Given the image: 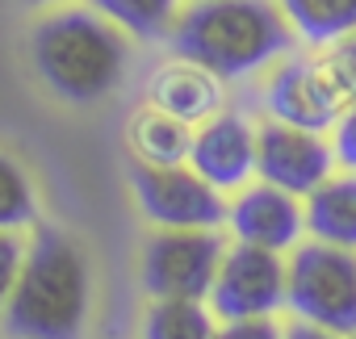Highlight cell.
<instances>
[{
    "label": "cell",
    "mask_w": 356,
    "mask_h": 339,
    "mask_svg": "<svg viewBox=\"0 0 356 339\" xmlns=\"http://www.w3.org/2000/svg\"><path fill=\"white\" fill-rule=\"evenodd\" d=\"M168 42L222 80H248L293 47V26L277 0H193Z\"/></svg>",
    "instance_id": "cell-1"
},
{
    "label": "cell",
    "mask_w": 356,
    "mask_h": 339,
    "mask_svg": "<svg viewBox=\"0 0 356 339\" xmlns=\"http://www.w3.org/2000/svg\"><path fill=\"white\" fill-rule=\"evenodd\" d=\"M92 310V272L84 251L55 226H38L26 243L22 276L5 301L9 339H80Z\"/></svg>",
    "instance_id": "cell-2"
},
{
    "label": "cell",
    "mask_w": 356,
    "mask_h": 339,
    "mask_svg": "<svg viewBox=\"0 0 356 339\" xmlns=\"http://www.w3.org/2000/svg\"><path fill=\"white\" fill-rule=\"evenodd\" d=\"M30 59L38 80L59 101L97 105L122 84L130 42L126 30L97 9H55L30 34Z\"/></svg>",
    "instance_id": "cell-3"
},
{
    "label": "cell",
    "mask_w": 356,
    "mask_h": 339,
    "mask_svg": "<svg viewBox=\"0 0 356 339\" xmlns=\"http://www.w3.org/2000/svg\"><path fill=\"white\" fill-rule=\"evenodd\" d=\"M285 306L327 331L356 339V251L335 243H298L289 256Z\"/></svg>",
    "instance_id": "cell-4"
},
{
    "label": "cell",
    "mask_w": 356,
    "mask_h": 339,
    "mask_svg": "<svg viewBox=\"0 0 356 339\" xmlns=\"http://www.w3.org/2000/svg\"><path fill=\"white\" fill-rule=\"evenodd\" d=\"M227 243L214 226H163L143 243L138 276L151 297H210Z\"/></svg>",
    "instance_id": "cell-5"
},
{
    "label": "cell",
    "mask_w": 356,
    "mask_h": 339,
    "mask_svg": "<svg viewBox=\"0 0 356 339\" xmlns=\"http://www.w3.org/2000/svg\"><path fill=\"white\" fill-rule=\"evenodd\" d=\"M130 185L143 218L155 226H222L231 214L222 189H214L189 163H138Z\"/></svg>",
    "instance_id": "cell-6"
},
{
    "label": "cell",
    "mask_w": 356,
    "mask_h": 339,
    "mask_svg": "<svg viewBox=\"0 0 356 339\" xmlns=\"http://www.w3.org/2000/svg\"><path fill=\"white\" fill-rule=\"evenodd\" d=\"M289 293V264L281 251L239 243L227 247L218 281L210 289V306L218 318H256V314H277Z\"/></svg>",
    "instance_id": "cell-7"
},
{
    "label": "cell",
    "mask_w": 356,
    "mask_h": 339,
    "mask_svg": "<svg viewBox=\"0 0 356 339\" xmlns=\"http://www.w3.org/2000/svg\"><path fill=\"white\" fill-rule=\"evenodd\" d=\"M335 167V147L318 130H302L289 122L268 117L256 130V176L293 193L310 197Z\"/></svg>",
    "instance_id": "cell-8"
},
{
    "label": "cell",
    "mask_w": 356,
    "mask_h": 339,
    "mask_svg": "<svg viewBox=\"0 0 356 339\" xmlns=\"http://www.w3.org/2000/svg\"><path fill=\"white\" fill-rule=\"evenodd\" d=\"M264 109L277 122L323 134L339 122V113L348 109V97H343L327 55L323 59H285L264 88Z\"/></svg>",
    "instance_id": "cell-9"
},
{
    "label": "cell",
    "mask_w": 356,
    "mask_h": 339,
    "mask_svg": "<svg viewBox=\"0 0 356 339\" xmlns=\"http://www.w3.org/2000/svg\"><path fill=\"white\" fill-rule=\"evenodd\" d=\"M189 167L214 185V189H243L256 172V130L243 113H214L193 130Z\"/></svg>",
    "instance_id": "cell-10"
},
{
    "label": "cell",
    "mask_w": 356,
    "mask_h": 339,
    "mask_svg": "<svg viewBox=\"0 0 356 339\" xmlns=\"http://www.w3.org/2000/svg\"><path fill=\"white\" fill-rule=\"evenodd\" d=\"M227 222H231L239 243H256L268 251H293L302 243V231H306V210L298 206L293 193L260 181L235 197Z\"/></svg>",
    "instance_id": "cell-11"
},
{
    "label": "cell",
    "mask_w": 356,
    "mask_h": 339,
    "mask_svg": "<svg viewBox=\"0 0 356 339\" xmlns=\"http://www.w3.org/2000/svg\"><path fill=\"white\" fill-rule=\"evenodd\" d=\"M147 101L172 117H181L189 126L210 122L214 113H222V76H214L210 67L181 59L176 55L172 63H163L151 84H147Z\"/></svg>",
    "instance_id": "cell-12"
},
{
    "label": "cell",
    "mask_w": 356,
    "mask_h": 339,
    "mask_svg": "<svg viewBox=\"0 0 356 339\" xmlns=\"http://www.w3.org/2000/svg\"><path fill=\"white\" fill-rule=\"evenodd\" d=\"M306 231L323 243L356 251V172L327 176L306 197Z\"/></svg>",
    "instance_id": "cell-13"
},
{
    "label": "cell",
    "mask_w": 356,
    "mask_h": 339,
    "mask_svg": "<svg viewBox=\"0 0 356 339\" xmlns=\"http://www.w3.org/2000/svg\"><path fill=\"white\" fill-rule=\"evenodd\" d=\"M130 151L143 159V163H189V151H193V130L189 122L172 117L163 109H143L130 117Z\"/></svg>",
    "instance_id": "cell-14"
},
{
    "label": "cell",
    "mask_w": 356,
    "mask_h": 339,
    "mask_svg": "<svg viewBox=\"0 0 356 339\" xmlns=\"http://www.w3.org/2000/svg\"><path fill=\"white\" fill-rule=\"evenodd\" d=\"M214 306L202 297H151L143 314V339H214Z\"/></svg>",
    "instance_id": "cell-15"
},
{
    "label": "cell",
    "mask_w": 356,
    "mask_h": 339,
    "mask_svg": "<svg viewBox=\"0 0 356 339\" xmlns=\"http://www.w3.org/2000/svg\"><path fill=\"white\" fill-rule=\"evenodd\" d=\"M293 34L310 47H331L356 30V0H277Z\"/></svg>",
    "instance_id": "cell-16"
},
{
    "label": "cell",
    "mask_w": 356,
    "mask_h": 339,
    "mask_svg": "<svg viewBox=\"0 0 356 339\" xmlns=\"http://www.w3.org/2000/svg\"><path fill=\"white\" fill-rule=\"evenodd\" d=\"M97 13H105L113 26H122L134 38H168L176 17H181V0H88Z\"/></svg>",
    "instance_id": "cell-17"
},
{
    "label": "cell",
    "mask_w": 356,
    "mask_h": 339,
    "mask_svg": "<svg viewBox=\"0 0 356 339\" xmlns=\"http://www.w3.org/2000/svg\"><path fill=\"white\" fill-rule=\"evenodd\" d=\"M34 222V185L26 167L0 151V231H22Z\"/></svg>",
    "instance_id": "cell-18"
},
{
    "label": "cell",
    "mask_w": 356,
    "mask_h": 339,
    "mask_svg": "<svg viewBox=\"0 0 356 339\" xmlns=\"http://www.w3.org/2000/svg\"><path fill=\"white\" fill-rule=\"evenodd\" d=\"M22 264H26V243L17 239V231H0V310H5V301L22 276Z\"/></svg>",
    "instance_id": "cell-19"
},
{
    "label": "cell",
    "mask_w": 356,
    "mask_h": 339,
    "mask_svg": "<svg viewBox=\"0 0 356 339\" xmlns=\"http://www.w3.org/2000/svg\"><path fill=\"white\" fill-rule=\"evenodd\" d=\"M214 339H285V326L273 314H256V318H222Z\"/></svg>",
    "instance_id": "cell-20"
},
{
    "label": "cell",
    "mask_w": 356,
    "mask_h": 339,
    "mask_svg": "<svg viewBox=\"0 0 356 339\" xmlns=\"http://www.w3.org/2000/svg\"><path fill=\"white\" fill-rule=\"evenodd\" d=\"M327 63H331V72H335V80H339V88H343V97H348V105H352V101H356V30H352L348 38L331 42Z\"/></svg>",
    "instance_id": "cell-21"
},
{
    "label": "cell",
    "mask_w": 356,
    "mask_h": 339,
    "mask_svg": "<svg viewBox=\"0 0 356 339\" xmlns=\"http://www.w3.org/2000/svg\"><path fill=\"white\" fill-rule=\"evenodd\" d=\"M335 159L348 167V172H356V101L335 122Z\"/></svg>",
    "instance_id": "cell-22"
},
{
    "label": "cell",
    "mask_w": 356,
    "mask_h": 339,
    "mask_svg": "<svg viewBox=\"0 0 356 339\" xmlns=\"http://www.w3.org/2000/svg\"><path fill=\"white\" fill-rule=\"evenodd\" d=\"M285 339H348V335H339V331H327V326H318V322L298 318V322H289V326H285Z\"/></svg>",
    "instance_id": "cell-23"
},
{
    "label": "cell",
    "mask_w": 356,
    "mask_h": 339,
    "mask_svg": "<svg viewBox=\"0 0 356 339\" xmlns=\"http://www.w3.org/2000/svg\"><path fill=\"white\" fill-rule=\"evenodd\" d=\"M22 5H34V9H47V5H59V0H22Z\"/></svg>",
    "instance_id": "cell-24"
}]
</instances>
